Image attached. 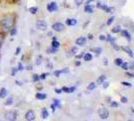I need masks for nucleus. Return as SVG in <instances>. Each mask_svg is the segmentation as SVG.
Segmentation results:
<instances>
[{
  "mask_svg": "<svg viewBox=\"0 0 134 121\" xmlns=\"http://www.w3.org/2000/svg\"><path fill=\"white\" fill-rule=\"evenodd\" d=\"M7 95H8V92L5 88H2L0 90V98H5Z\"/></svg>",
  "mask_w": 134,
  "mask_h": 121,
  "instance_id": "nucleus-11",
  "label": "nucleus"
},
{
  "mask_svg": "<svg viewBox=\"0 0 134 121\" xmlns=\"http://www.w3.org/2000/svg\"><path fill=\"white\" fill-rule=\"evenodd\" d=\"M49 54H55L57 52H58V48H54V47H52V48H49L48 51H47Z\"/></svg>",
  "mask_w": 134,
  "mask_h": 121,
  "instance_id": "nucleus-28",
  "label": "nucleus"
},
{
  "mask_svg": "<svg viewBox=\"0 0 134 121\" xmlns=\"http://www.w3.org/2000/svg\"><path fill=\"white\" fill-rule=\"evenodd\" d=\"M52 28L54 29V31H57V32H60V31L65 30V24H63L60 22H57V23H54L52 25Z\"/></svg>",
  "mask_w": 134,
  "mask_h": 121,
  "instance_id": "nucleus-2",
  "label": "nucleus"
},
{
  "mask_svg": "<svg viewBox=\"0 0 134 121\" xmlns=\"http://www.w3.org/2000/svg\"><path fill=\"white\" fill-rule=\"evenodd\" d=\"M83 2H84V0H75V3H76V5L77 6H80L83 4Z\"/></svg>",
  "mask_w": 134,
  "mask_h": 121,
  "instance_id": "nucleus-29",
  "label": "nucleus"
},
{
  "mask_svg": "<svg viewBox=\"0 0 134 121\" xmlns=\"http://www.w3.org/2000/svg\"><path fill=\"white\" fill-rule=\"evenodd\" d=\"M68 90H69V88H67V87L62 88V91H63V92H66V93H68Z\"/></svg>",
  "mask_w": 134,
  "mask_h": 121,
  "instance_id": "nucleus-46",
  "label": "nucleus"
},
{
  "mask_svg": "<svg viewBox=\"0 0 134 121\" xmlns=\"http://www.w3.org/2000/svg\"><path fill=\"white\" fill-rule=\"evenodd\" d=\"M41 117L43 119H46V118L48 117V111H47V109H42V111H41Z\"/></svg>",
  "mask_w": 134,
  "mask_h": 121,
  "instance_id": "nucleus-16",
  "label": "nucleus"
},
{
  "mask_svg": "<svg viewBox=\"0 0 134 121\" xmlns=\"http://www.w3.org/2000/svg\"><path fill=\"white\" fill-rule=\"evenodd\" d=\"M85 12H87V13H93V11H94V8L91 6V5H89L87 4L86 6H85Z\"/></svg>",
  "mask_w": 134,
  "mask_h": 121,
  "instance_id": "nucleus-12",
  "label": "nucleus"
},
{
  "mask_svg": "<svg viewBox=\"0 0 134 121\" xmlns=\"http://www.w3.org/2000/svg\"><path fill=\"white\" fill-rule=\"evenodd\" d=\"M54 104L57 106V107H60V100H58V99H54Z\"/></svg>",
  "mask_w": 134,
  "mask_h": 121,
  "instance_id": "nucleus-30",
  "label": "nucleus"
},
{
  "mask_svg": "<svg viewBox=\"0 0 134 121\" xmlns=\"http://www.w3.org/2000/svg\"><path fill=\"white\" fill-rule=\"evenodd\" d=\"M98 114L101 119H107L109 117V111H108L106 108H101L98 111Z\"/></svg>",
  "mask_w": 134,
  "mask_h": 121,
  "instance_id": "nucleus-3",
  "label": "nucleus"
},
{
  "mask_svg": "<svg viewBox=\"0 0 134 121\" xmlns=\"http://www.w3.org/2000/svg\"><path fill=\"white\" fill-rule=\"evenodd\" d=\"M106 12H108V13H114L115 8H114V7H108L107 10H106Z\"/></svg>",
  "mask_w": 134,
  "mask_h": 121,
  "instance_id": "nucleus-27",
  "label": "nucleus"
},
{
  "mask_svg": "<svg viewBox=\"0 0 134 121\" xmlns=\"http://www.w3.org/2000/svg\"><path fill=\"white\" fill-rule=\"evenodd\" d=\"M9 31H10V34L13 36V35H15V34H16V28H14V27H13V28H11Z\"/></svg>",
  "mask_w": 134,
  "mask_h": 121,
  "instance_id": "nucleus-32",
  "label": "nucleus"
},
{
  "mask_svg": "<svg viewBox=\"0 0 134 121\" xmlns=\"http://www.w3.org/2000/svg\"><path fill=\"white\" fill-rule=\"evenodd\" d=\"M60 42L57 40H53V42H52V47H54V48H59L60 47Z\"/></svg>",
  "mask_w": 134,
  "mask_h": 121,
  "instance_id": "nucleus-17",
  "label": "nucleus"
},
{
  "mask_svg": "<svg viewBox=\"0 0 134 121\" xmlns=\"http://www.w3.org/2000/svg\"><path fill=\"white\" fill-rule=\"evenodd\" d=\"M97 7L98 8H100V9H103V10H107L108 6H106V5H103V4H101V3H98V5H97Z\"/></svg>",
  "mask_w": 134,
  "mask_h": 121,
  "instance_id": "nucleus-26",
  "label": "nucleus"
},
{
  "mask_svg": "<svg viewBox=\"0 0 134 121\" xmlns=\"http://www.w3.org/2000/svg\"><path fill=\"white\" fill-rule=\"evenodd\" d=\"M75 90H76V87L69 88V90H68V93H73V92H75Z\"/></svg>",
  "mask_w": 134,
  "mask_h": 121,
  "instance_id": "nucleus-38",
  "label": "nucleus"
},
{
  "mask_svg": "<svg viewBox=\"0 0 134 121\" xmlns=\"http://www.w3.org/2000/svg\"><path fill=\"white\" fill-rule=\"evenodd\" d=\"M16 84H18L19 86H21V85H22V83H20L19 81H16Z\"/></svg>",
  "mask_w": 134,
  "mask_h": 121,
  "instance_id": "nucleus-53",
  "label": "nucleus"
},
{
  "mask_svg": "<svg viewBox=\"0 0 134 121\" xmlns=\"http://www.w3.org/2000/svg\"><path fill=\"white\" fill-rule=\"evenodd\" d=\"M77 19H75V18H69V19L66 20V23H67L68 25H70V26H74L77 24Z\"/></svg>",
  "mask_w": 134,
  "mask_h": 121,
  "instance_id": "nucleus-9",
  "label": "nucleus"
},
{
  "mask_svg": "<svg viewBox=\"0 0 134 121\" xmlns=\"http://www.w3.org/2000/svg\"><path fill=\"white\" fill-rule=\"evenodd\" d=\"M96 87H97V84H96L95 82H92V83H90V84H89V86H88V90H89V91H93V90L96 89Z\"/></svg>",
  "mask_w": 134,
  "mask_h": 121,
  "instance_id": "nucleus-14",
  "label": "nucleus"
},
{
  "mask_svg": "<svg viewBox=\"0 0 134 121\" xmlns=\"http://www.w3.org/2000/svg\"><path fill=\"white\" fill-rule=\"evenodd\" d=\"M86 41H87V38L85 37V36H81V37H78L77 40H76V43L78 45V46H85L86 45Z\"/></svg>",
  "mask_w": 134,
  "mask_h": 121,
  "instance_id": "nucleus-8",
  "label": "nucleus"
},
{
  "mask_svg": "<svg viewBox=\"0 0 134 121\" xmlns=\"http://www.w3.org/2000/svg\"><path fill=\"white\" fill-rule=\"evenodd\" d=\"M25 119H26V120H29V121H32L35 119V114H34V112L32 111V110L27 111L26 114H25Z\"/></svg>",
  "mask_w": 134,
  "mask_h": 121,
  "instance_id": "nucleus-7",
  "label": "nucleus"
},
{
  "mask_svg": "<svg viewBox=\"0 0 134 121\" xmlns=\"http://www.w3.org/2000/svg\"><path fill=\"white\" fill-rule=\"evenodd\" d=\"M110 106H111V107H118V106H119V104H118L117 102H111Z\"/></svg>",
  "mask_w": 134,
  "mask_h": 121,
  "instance_id": "nucleus-35",
  "label": "nucleus"
},
{
  "mask_svg": "<svg viewBox=\"0 0 134 121\" xmlns=\"http://www.w3.org/2000/svg\"><path fill=\"white\" fill-rule=\"evenodd\" d=\"M2 40H3V34H0V42H2Z\"/></svg>",
  "mask_w": 134,
  "mask_h": 121,
  "instance_id": "nucleus-50",
  "label": "nucleus"
},
{
  "mask_svg": "<svg viewBox=\"0 0 134 121\" xmlns=\"http://www.w3.org/2000/svg\"><path fill=\"white\" fill-rule=\"evenodd\" d=\"M71 56H75V54L78 53V47H72V50H71Z\"/></svg>",
  "mask_w": 134,
  "mask_h": 121,
  "instance_id": "nucleus-23",
  "label": "nucleus"
},
{
  "mask_svg": "<svg viewBox=\"0 0 134 121\" xmlns=\"http://www.w3.org/2000/svg\"><path fill=\"white\" fill-rule=\"evenodd\" d=\"M41 64V57H38L37 59H36V65L38 66V65H40Z\"/></svg>",
  "mask_w": 134,
  "mask_h": 121,
  "instance_id": "nucleus-39",
  "label": "nucleus"
},
{
  "mask_svg": "<svg viewBox=\"0 0 134 121\" xmlns=\"http://www.w3.org/2000/svg\"><path fill=\"white\" fill-rule=\"evenodd\" d=\"M88 36H89V38H90V40H92V38H93V35H92V34H89Z\"/></svg>",
  "mask_w": 134,
  "mask_h": 121,
  "instance_id": "nucleus-52",
  "label": "nucleus"
},
{
  "mask_svg": "<svg viewBox=\"0 0 134 121\" xmlns=\"http://www.w3.org/2000/svg\"><path fill=\"white\" fill-rule=\"evenodd\" d=\"M17 70H18V71H22V70H23V66H22V64H21V63L18 64V68H17Z\"/></svg>",
  "mask_w": 134,
  "mask_h": 121,
  "instance_id": "nucleus-41",
  "label": "nucleus"
},
{
  "mask_svg": "<svg viewBox=\"0 0 134 121\" xmlns=\"http://www.w3.org/2000/svg\"><path fill=\"white\" fill-rule=\"evenodd\" d=\"M12 103H13V98H12V97H9L6 100V102L4 103V105H5V106H9V105H11Z\"/></svg>",
  "mask_w": 134,
  "mask_h": 121,
  "instance_id": "nucleus-21",
  "label": "nucleus"
},
{
  "mask_svg": "<svg viewBox=\"0 0 134 121\" xmlns=\"http://www.w3.org/2000/svg\"><path fill=\"white\" fill-rule=\"evenodd\" d=\"M14 22H15V17L12 14H8V15H5L2 19L0 20V26L2 28L3 31H9L14 25Z\"/></svg>",
  "mask_w": 134,
  "mask_h": 121,
  "instance_id": "nucleus-1",
  "label": "nucleus"
},
{
  "mask_svg": "<svg viewBox=\"0 0 134 121\" xmlns=\"http://www.w3.org/2000/svg\"><path fill=\"white\" fill-rule=\"evenodd\" d=\"M102 85H103V88H104V89H106V88L109 87V83H102Z\"/></svg>",
  "mask_w": 134,
  "mask_h": 121,
  "instance_id": "nucleus-43",
  "label": "nucleus"
},
{
  "mask_svg": "<svg viewBox=\"0 0 134 121\" xmlns=\"http://www.w3.org/2000/svg\"><path fill=\"white\" fill-rule=\"evenodd\" d=\"M121 84H122L123 86H125V87H129V88H130L131 86H132V85H131L130 83H128V82H122Z\"/></svg>",
  "mask_w": 134,
  "mask_h": 121,
  "instance_id": "nucleus-34",
  "label": "nucleus"
},
{
  "mask_svg": "<svg viewBox=\"0 0 134 121\" xmlns=\"http://www.w3.org/2000/svg\"><path fill=\"white\" fill-rule=\"evenodd\" d=\"M121 31V27L120 26H115L113 29H112V32H114V34H118V32H120Z\"/></svg>",
  "mask_w": 134,
  "mask_h": 121,
  "instance_id": "nucleus-25",
  "label": "nucleus"
},
{
  "mask_svg": "<svg viewBox=\"0 0 134 121\" xmlns=\"http://www.w3.org/2000/svg\"><path fill=\"white\" fill-rule=\"evenodd\" d=\"M123 50L127 53L128 56H129L130 58H133V52H132V50H131V48H129V47H123Z\"/></svg>",
  "mask_w": 134,
  "mask_h": 121,
  "instance_id": "nucleus-15",
  "label": "nucleus"
},
{
  "mask_svg": "<svg viewBox=\"0 0 134 121\" xmlns=\"http://www.w3.org/2000/svg\"><path fill=\"white\" fill-rule=\"evenodd\" d=\"M47 24L46 21H43V20H37V21H36V28H37V29L43 31V30L47 29Z\"/></svg>",
  "mask_w": 134,
  "mask_h": 121,
  "instance_id": "nucleus-4",
  "label": "nucleus"
},
{
  "mask_svg": "<svg viewBox=\"0 0 134 121\" xmlns=\"http://www.w3.org/2000/svg\"><path fill=\"white\" fill-rule=\"evenodd\" d=\"M55 93H58V94H62V93H63V91H62V89H55Z\"/></svg>",
  "mask_w": 134,
  "mask_h": 121,
  "instance_id": "nucleus-45",
  "label": "nucleus"
},
{
  "mask_svg": "<svg viewBox=\"0 0 134 121\" xmlns=\"http://www.w3.org/2000/svg\"><path fill=\"white\" fill-rule=\"evenodd\" d=\"M27 70L29 71V70H32V67L31 66H27Z\"/></svg>",
  "mask_w": 134,
  "mask_h": 121,
  "instance_id": "nucleus-51",
  "label": "nucleus"
},
{
  "mask_svg": "<svg viewBox=\"0 0 134 121\" xmlns=\"http://www.w3.org/2000/svg\"><path fill=\"white\" fill-rule=\"evenodd\" d=\"M93 1H95V0H88V1H87V4L91 3V2H93Z\"/></svg>",
  "mask_w": 134,
  "mask_h": 121,
  "instance_id": "nucleus-54",
  "label": "nucleus"
},
{
  "mask_svg": "<svg viewBox=\"0 0 134 121\" xmlns=\"http://www.w3.org/2000/svg\"><path fill=\"white\" fill-rule=\"evenodd\" d=\"M94 51H95V52H97V54H100L101 52H102V48H100V47H98V48H95Z\"/></svg>",
  "mask_w": 134,
  "mask_h": 121,
  "instance_id": "nucleus-44",
  "label": "nucleus"
},
{
  "mask_svg": "<svg viewBox=\"0 0 134 121\" xmlns=\"http://www.w3.org/2000/svg\"><path fill=\"white\" fill-rule=\"evenodd\" d=\"M99 40H106V36H105V35H103V34H101L100 36H99Z\"/></svg>",
  "mask_w": 134,
  "mask_h": 121,
  "instance_id": "nucleus-42",
  "label": "nucleus"
},
{
  "mask_svg": "<svg viewBox=\"0 0 134 121\" xmlns=\"http://www.w3.org/2000/svg\"><path fill=\"white\" fill-rule=\"evenodd\" d=\"M35 98L38 99V100H43V99L47 98V94H43V93H36Z\"/></svg>",
  "mask_w": 134,
  "mask_h": 121,
  "instance_id": "nucleus-13",
  "label": "nucleus"
},
{
  "mask_svg": "<svg viewBox=\"0 0 134 121\" xmlns=\"http://www.w3.org/2000/svg\"><path fill=\"white\" fill-rule=\"evenodd\" d=\"M32 80H34V82H36V81L40 80V76L38 75H34V78H32Z\"/></svg>",
  "mask_w": 134,
  "mask_h": 121,
  "instance_id": "nucleus-37",
  "label": "nucleus"
},
{
  "mask_svg": "<svg viewBox=\"0 0 134 121\" xmlns=\"http://www.w3.org/2000/svg\"><path fill=\"white\" fill-rule=\"evenodd\" d=\"M105 80H106V77H105V76H101V77H99V79L97 80V84L102 85V83H104Z\"/></svg>",
  "mask_w": 134,
  "mask_h": 121,
  "instance_id": "nucleus-18",
  "label": "nucleus"
},
{
  "mask_svg": "<svg viewBox=\"0 0 134 121\" xmlns=\"http://www.w3.org/2000/svg\"><path fill=\"white\" fill-rule=\"evenodd\" d=\"M16 72H17V69H16V68H13V69L11 70V75L14 76V75L16 74Z\"/></svg>",
  "mask_w": 134,
  "mask_h": 121,
  "instance_id": "nucleus-40",
  "label": "nucleus"
},
{
  "mask_svg": "<svg viewBox=\"0 0 134 121\" xmlns=\"http://www.w3.org/2000/svg\"><path fill=\"white\" fill-rule=\"evenodd\" d=\"M92 58H93V57H92V54H89V53H88V54H85V56H84V60H87V62L92 60Z\"/></svg>",
  "mask_w": 134,
  "mask_h": 121,
  "instance_id": "nucleus-19",
  "label": "nucleus"
},
{
  "mask_svg": "<svg viewBox=\"0 0 134 121\" xmlns=\"http://www.w3.org/2000/svg\"><path fill=\"white\" fill-rule=\"evenodd\" d=\"M121 102H122V103H127L128 98L127 97H121Z\"/></svg>",
  "mask_w": 134,
  "mask_h": 121,
  "instance_id": "nucleus-36",
  "label": "nucleus"
},
{
  "mask_svg": "<svg viewBox=\"0 0 134 121\" xmlns=\"http://www.w3.org/2000/svg\"><path fill=\"white\" fill-rule=\"evenodd\" d=\"M113 21H114V16H112V17H110L107 21V24L108 25H110V24H112L113 23Z\"/></svg>",
  "mask_w": 134,
  "mask_h": 121,
  "instance_id": "nucleus-31",
  "label": "nucleus"
},
{
  "mask_svg": "<svg viewBox=\"0 0 134 121\" xmlns=\"http://www.w3.org/2000/svg\"><path fill=\"white\" fill-rule=\"evenodd\" d=\"M1 47H2V42H0V48H1Z\"/></svg>",
  "mask_w": 134,
  "mask_h": 121,
  "instance_id": "nucleus-56",
  "label": "nucleus"
},
{
  "mask_svg": "<svg viewBox=\"0 0 134 121\" xmlns=\"http://www.w3.org/2000/svg\"><path fill=\"white\" fill-rule=\"evenodd\" d=\"M47 76H48V73H46V74H41L40 76V79H41V80H44V79L47 78Z\"/></svg>",
  "mask_w": 134,
  "mask_h": 121,
  "instance_id": "nucleus-33",
  "label": "nucleus"
},
{
  "mask_svg": "<svg viewBox=\"0 0 134 121\" xmlns=\"http://www.w3.org/2000/svg\"><path fill=\"white\" fill-rule=\"evenodd\" d=\"M121 34H122V35L124 36V37H126L129 41L131 40V36H130V34L128 32V30H126V29H124V30H121Z\"/></svg>",
  "mask_w": 134,
  "mask_h": 121,
  "instance_id": "nucleus-10",
  "label": "nucleus"
},
{
  "mask_svg": "<svg viewBox=\"0 0 134 121\" xmlns=\"http://www.w3.org/2000/svg\"><path fill=\"white\" fill-rule=\"evenodd\" d=\"M114 63L116 66H121V64L123 63V60H122L121 58H117V59H115Z\"/></svg>",
  "mask_w": 134,
  "mask_h": 121,
  "instance_id": "nucleus-22",
  "label": "nucleus"
},
{
  "mask_svg": "<svg viewBox=\"0 0 134 121\" xmlns=\"http://www.w3.org/2000/svg\"><path fill=\"white\" fill-rule=\"evenodd\" d=\"M20 53V47H17L16 48V53H15V54H19Z\"/></svg>",
  "mask_w": 134,
  "mask_h": 121,
  "instance_id": "nucleus-48",
  "label": "nucleus"
},
{
  "mask_svg": "<svg viewBox=\"0 0 134 121\" xmlns=\"http://www.w3.org/2000/svg\"><path fill=\"white\" fill-rule=\"evenodd\" d=\"M121 67H122L123 70L127 71L128 69H129V65H128V63H122V64H121Z\"/></svg>",
  "mask_w": 134,
  "mask_h": 121,
  "instance_id": "nucleus-24",
  "label": "nucleus"
},
{
  "mask_svg": "<svg viewBox=\"0 0 134 121\" xmlns=\"http://www.w3.org/2000/svg\"><path fill=\"white\" fill-rule=\"evenodd\" d=\"M126 75H127L129 78H133V75L132 74H130V73H126Z\"/></svg>",
  "mask_w": 134,
  "mask_h": 121,
  "instance_id": "nucleus-49",
  "label": "nucleus"
},
{
  "mask_svg": "<svg viewBox=\"0 0 134 121\" xmlns=\"http://www.w3.org/2000/svg\"><path fill=\"white\" fill-rule=\"evenodd\" d=\"M16 117H17L16 112H13V111H8V112L5 113V119L6 120H10V121L16 120Z\"/></svg>",
  "mask_w": 134,
  "mask_h": 121,
  "instance_id": "nucleus-5",
  "label": "nucleus"
},
{
  "mask_svg": "<svg viewBox=\"0 0 134 121\" xmlns=\"http://www.w3.org/2000/svg\"><path fill=\"white\" fill-rule=\"evenodd\" d=\"M47 8L49 12H54V11H57V10H58V5H57V3H55V2H51V3H48V4H47Z\"/></svg>",
  "mask_w": 134,
  "mask_h": 121,
  "instance_id": "nucleus-6",
  "label": "nucleus"
},
{
  "mask_svg": "<svg viewBox=\"0 0 134 121\" xmlns=\"http://www.w3.org/2000/svg\"><path fill=\"white\" fill-rule=\"evenodd\" d=\"M37 11H38V8H37V7L34 6V7H30V8H29V12L31 14H36Z\"/></svg>",
  "mask_w": 134,
  "mask_h": 121,
  "instance_id": "nucleus-20",
  "label": "nucleus"
},
{
  "mask_svg": "<svg viewBox=\"0 0 134 121\" xmlns=\"http://www.w3.org/2000/svg\"><path fill=\"white\" fill-rule=\"evenodd\" d=\"M51 107H52V109H53V111H54H54H55V108H57V106H55V105H54V103H53Z\"/></svg>",
  "mask_w": 134,
  "mask_h": 121,
  "instance_id": "nucleus-47",
  "label": "nucleus"
},
{
  "mask_svg": "<svg viewBox=\"0 0 134 121\" xmlns=\"http://www.w3.org/2000/svg\"><path fill=\"white\" fill-rule=\"evenodd\" d=\"M80 65H81L80 62H77V63H76V66H80Z\"/></svg>",
  "mask_w": 134,
  "mask_h": 121,
  "instance_id": "nucleus-55",
  "label": "nucleus"
}]
</instances>
